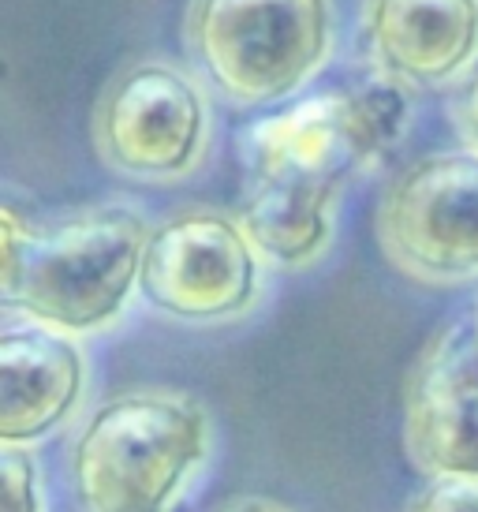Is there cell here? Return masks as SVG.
<instances>
[{
  "label": "cell",
  "instance_id": "1",
  "mask_svg": "<svg viewBox=\"0 0 478 512\" xmlns=\"http://www.w3.org/2000/svg\"><path fill=\"white\" fill-rule=\"evenodd\" d=\"M404 90L381 75L314 94L251 128L239 221L266 262L307 270L329 251L344 187L408 128Z\"/></svg>",
  "mask_w": 478,
  "mask_h": 512
},
{
  "label": "cell",
  "instance_id": "2",
  "mask_svg": "<svg viewBox=\"0 0 478 512\" xmlns=\"http://www.w3.org/2000/svg\"><path fill=\"white\" fill-rule=\"evenodd\" d=\"M150 225L127 206H90L34 228L0 210V299L23 322L71 337L124 318L139 292Z\"/></svg>",
  "mask_w": 478,
  "mask_h": 512
},
{
  "label": "cell",
  "instance_id": "3",
  "mask_svg": "<svg viewBox=\"0 0 478 512\" xmlns=\"http://www.w3.org/2000/svg\"><path fill=\"white\" fill-rule=\"evenodd\" d=\"M213 449L210 412L176 389L105 397L71 441L83 512H172Z\"/></svg>",
  "mask_w": 478,
  "mask_h": 512
},
{
  "label": "cell",
  "instance_id": "4",
  "mask_svg": "<svg viewBox=\"0 0 478 512\" xmlns=\"http://www.w3.org/2000/svg\"><path fill=\"white\" fill-rule=\"evenodd\" d=\"M183 38L210 86L232 105L296 98L337 45L333 0H191Z\"/></svg>",
  "mask_w": 478,
  "mask_h": 512
},
{
  "label": "cell",
  "instance_id": "5",
  "mask_svg": "<svg viewBox=\"0 0 478 512\" xmlns=\"http://www.w3.org/2000/svg\"><path fill=\"white\" fill-rule=\"evenodd\" d=\"M262 251L225 210H183L150 228L139 296L187 326H225L262 299Z\"/></svg>",
  "mask_w": 478,
  "mask_h": 512
},
{
  "label": "cell",
  "instance_id": "6",
  "mask_svg": "<svg viewBox=\"0 0 478 512\" xmlns=\"http://www.w3.org/2000/svg\"><path fill=\"white\" fill-rule=\"evenodd\" d=\"M94 150L124 180L176 184L210 154V105L191 75L165 60H139L105 86L94 109Z\"/></svg>",
  "mask_w": 478,
  "mask_h": 512
},
{
  "label": "cell",
  "instance_id": "7",
  "mask_svg": "<svg viewBox=\"0 0 478 512\" xmlns=\"http://www.w3.org/2000/svg\"><path fill=\"white\" fill-rule=\"evenodd\" d=\"M381 255L422 285L478 277V150H437L393 176L378 206Z\"/></svg>",
  "mask_w": 478,
  "mask_h": 512
},
{
  "label": "cell",
  "instance_id": "8",
  "mask_svg": "<svg viewBox=\"0 0 478 512\" xmlns=\"http://www.w3.org/2000/svg\"><path fill=\"white\" fill-rule=\"evenodd\" d=\"M404 445L430 479H478L475 318H452L422 344L404 389Z\"/></svg>",
  "mask_w": 478,
  "mask_h": 512
},
{
  "label": "cell",
  "instance_id": "9",
  "mask_svg": "<svg viewBox=\"0 0 478 512\" xmlns=\"http://www.w3.org/2000/svg\"><path fill=\"white\" fill-rule=\"evenodd\" d=\"M366 49L408 90L464 83L478 68V0H366Z\"/></svg>",
  "mask_w": 478,
  "mask_h": 512
},
{
  "label": "cell",
  "instance_id": "10",
  "mask_svg": "<svg viewBox=\"0 0 478 512\" xmlns=\"http://www.w3.org/2000/svg\"><path fill=\"white\" fill-rule=\"evenodd\" d=\"M86 356L71 333L12 322L0 333V441L34 445L79 412Z\"/></svg>",
  "mask_w": 478,
  "mask_h": 512
},
{
  "label": "cell",
  "instance_id": "11",
  "mask_svg": "<svg viewBox=\"0 0 478 512\" xmlns=\"http://www.w3.org/2000/svg\"><path fill=\"white\" fill-rule=\"evenodd\" d=\"M0 483H4V512H42V471L30 445L0 449Z\"/></svg>",
  "mask_w": 478,
  "mask_h": 512
},
{
  "label": "cell",
  "instance_id": "12",
  "mask_svg": "<svg viewBox=\"0 0 478 512\" xmlns=\"http://www.w3.org/2000/svg\"><path fill=\"white\" fill-rule=\"evenodd\" d=\"M408 512H478V479H430Z\"/></svg>",
  "mask_w": 478,
  "mask_h": 512
},
{
  "label": "cell",
  "instance_id": "13",
  "mask_svg": "<svg viewBox=\"0 0 478 512\" xmlns=\"http://www.w3.org/2000/svg\"><path fill=\"white\" fill-rule=\"evenodd\" d=\"M452 124L460 131V139L471 150H478V68L460 83L456 98H452Z\"/></svg>",
  "mask_w": 478,
  "mask_h": 512
},
{
  "label": "cell",
  "instance_id": "14",
  "mask_svg": "<svg viewBox=\"0 0 478 512\" xmlns=\"http://www.w3.org/2000/svg\"><path fill=\"white\" fill-rule=\"evenodd\" d=\"M221 512H292V509H284V505H277V501L269 498H239L232 505H225Z\"/></svg>",
  "mask_w": 478,
  "mask_h": 512
}]
</instances>
